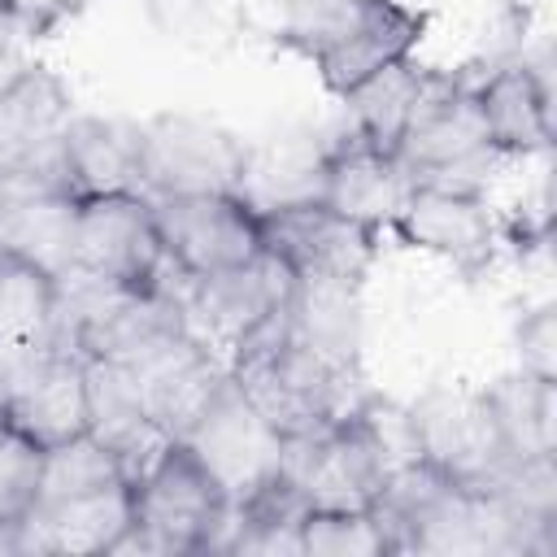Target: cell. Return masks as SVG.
<instances>
[{
    "instance_id": "obj_1",
    "label": "cell",
    "mask_w": 557,
    "mask_h": 557,
    "mask_svg": "<svg viewBox=\"0 0 557 557\" xmlns=\"http://www.w3.org/2000/svg\"><path fill=\"white\" fill-rule=\"evenodd\" d=\"M426 22L405 0H287L274 44L305 57L322 87L344 100L379 70L413 57Z\"/></svg>"
},
{
    "instance_id": "obj_2",
    "label": "cell",
    "mask_w": 557,
    "mask_h": 557,
    "mask_svg": "<svg viewBox=\"0 0 557 557\" xmlns=\"http://www.w3.org/2000/svg\"><path fill=\"white\" fill-rule=\"evenodd\" d=\"M231 379L287 440L348 418L370 400L361 361H339L292 335V313L231 357Z\"/></svg>"
},
{
    "instance_id": "obj_3",
    "label": "cell",
    "mask_w": 557,
    "mask_h": 557,
    "mask_svg": "<svg viewBox=\"0 0 557 557\" xmlns=\"http://www.w3.org/2000/svg\"><path fill=\"white\" fill-rule=\"evenodd\" d=\"M226 513L231 500L200 457L183 440H165L161 453L131 479V531L113 553H213Z\"/></svg>"
},
{
    "instance_id": "obj_4",
    "label": "cell",
    "mask_w": 557,
    "mask_h": 557,
    "mask_svg": "<svg viewBox=\"0 0 557 557\" xmlns=\"http://www.w3.org/2000/svg\"><path fill=\"white\" fill-rule=\"evenodd\" d=\"M396 161L413 178V187H457V191H483L492 170L505 161L474 104V74L440 70L435 91L413 113L409 131L396 144Z\"/></svg>"
},
{
    "instance_id": "obj_5",
    "label": "cell",
    "mask_w": 557,
    "mask_h": 557,
    "mask_svg": "<svg viewBox=\"0 0 557 557\" xmlns=\"http://www.w3.org/2000/svg\"><path fill=\"white\" fill-rule=\"evenodd\" d=\"M70 274L113 283L126 292H183V274L170 265L152 200L135 191L117 196H78Z\"/></svg>"
},
{
    "instance_id": "obj_6",
    "label": "cell",
    "mask_w": 557,
    "mask_h": 557,
    "mask_svg": "<svg viewBox=\"0 0 557 557\" xmlns=\"http://www.w3.org/2000/svg\"><path fill=\"white\" fill-rule=\"evenodd\" d=\"M292 300H296V274L270 248H261L244 265L205 278H183L178 292L183 326L226 366L244 344H252L274 322H283L292 313Z\"/></svg>"
},
{
    "instance_id": "obj_7",
    "label": "cell",
    "mask_w": 557,
    "mask_h": 557,
    "mask_svg": "<svg viewBox=\"0 0 557 557\" xmlns=\"http://www.w3.org/2000/svg\"><path fill=\"white\" fill-rule=\"evenodd\" d=\"M283 479L309 509H374L392 466L366 405L339 422L283 440Z\"/></svg>"
},
{
    "instance_id": "obj_8",
    "label": "cell",
    "mask_w": 557,
    "mask_h": 557,
    "mask_svg": "<svg viewBox=\"0 0 557 557\" xmlns=\"http://www.w3.org/2000/svg\"><path fill=\"white\" fill-rule=\"evenodd\" d=\"M261 239L296 274V283H344V287H366L383 244L379 231L335 213L318 196L261 209Z\"/></svg>"
},
{
    "instance_id": "obj_9",
    "label": "cell",
    "mask_w": 557,
    "mask_h": 557,
    "mask_svg": "<svg viewBox=\"0 0 557 557\" xmlns=\"http://www.w3.org/2000/svg\"><path fill=\"white\" fill-rule=\"evenodd\" d=\"M248 144L196 113H157L139 122L144 196L239 191Z\"/></svg>"
},
{
    "instance_id": "obj_10",
    "label": "cell",
    "mask_w": 557,
    "mask_h": 557,
    "mask_svg": "<svg viewBox=\"0 0 557 557\" xmlns=\"http://www.w3.org/2000/svg\"><path fill=\"white\" fill-rule=\"evenodd\" d=\"M104 361H117L126 370L148 418L170 440H183V431L196 422V413L209 405V396L231 374L226 361L218 352H209L183 322L161 326L148 339H139L135 348H126L122 357H104Z\"/></svg>"
},
{
    "instance_id": "obj_11",
    "label": "cell",
    "mask_w": 557,
    "mask_h": 557,
    "mask_svg": "<svg viewBox=\"0 0 557 557\" xmlns=\"http://www.w3.org/2000/svg\"><path fill=\"white\" fill-rule=\"evenodd\" d=\"M405 409H409L422 461L435 466L440 474H448L453 483L474 487V492H492L500 483V474L513 466L496 440L483 387L440 383Z\"/></svg>"
},
{
    "instance_id": "obj_12",
    "label": "cell",
    "mask_w": 557,
    "mask_h": 557,
    "mask_svg": "<svg viewBox=\"0 0 557 557\" xmlns=\"http://www.w3.org/2000/svg\"><path fill=\"white\" fill-rule=\"evenodd\" d=\"M152 218H157L165 257L183 278H205V274L244 265L265 248L261 213L239 191L152 196Z\"/></svg>"
},
{
    "instance_id": "obj_13",
    "label": "cell",
    "mask_w": 557,
    "mask_h": 557,
    "mask_svg": "<svg viewBox=\"0 0 557 557\" xmlns=\"http://www.w3.org/2000/svg\"><path fill=\"white\" fill-rule=\"evenodd\" d=\"M183 444L218 479V487L226 492L231 505H239L244 496H252L283 470V435L239 392V383L231 374L209 396V405L196 413V422L183 431Z\"/></svg>"
},
{
    "instance_id": "obj_14",
    "label": "cell",
    "mask_w": 557,
    "mask_h": 557,
    "mask_svg": "<svg viewBox=\"0 0 557 557\" xmlns=\"http://www.w3.org/2000/svg\"><path fill=\"white\" fill-rule=\"evenodd\" d=\"M9 392V422L35 444L52 448L74 435H87V357L48 335L39 348L0 366Z\"/></svg>"
},
{
    "instance_id": "obj_15",
    "label": "cell",
    "mask_w": 557,
    "mask_h": 557,
    "mask_svg": "<svg viewBox=\"0 0 557 557\" xmlns=\"http://www.w3.org/2000/svg\"><path fill=\"white\" fill-rule=\"evenodd\" d=\"M387 235L413 252L453 265L461 278H479L483 270H492L500 248V222L483 191L422 187V183L405 196Z\"/></svg>"
},
{
    "instance_id": "obj_16",
    "label": "cell",
    "mask_w": 557,
    "mask_h": 557,
    "mask_svg": "<svg viewBox=\"0 0 557 557\" xmlns=\"http://www.w3.org/2000/svg\"><path fill=\"white\" fill-rule=\"evenodd\" d=\"M413 191V178L405 174V165L396 161V152H379L370 148L357 131H339L335 139H326L322 152V187L318 200L331 205L335 213L387 235V226L396 222L405 196Z\"/></svg>"
},
{
    "instance_id": "obj_17",
    "label": "cell",
    "mask_w": 557,
    "mask_h": 557,
    "mask_svg": "<svg viewBox=\"0 0 557 557\" xmlns=\"http://www.w3.org/2000/svg\"><path fill=\"white\" fill-rule=\"evenodd\" d=\"M474 104L492 148L509 157H535L553 148V96L540 70L522 57H500L474 74Z\"/></svg>"
},
{
    "instance_id": "obj_18",
    "label": "cell",
    "mask_w": 557,
    "mask_h": 557,
    "mask_svg": "<svg viewBox=\"0 0 557 557\" xmlns=\"http://www.w3.org/2000/svg\"><path fill=\"white\" fill-rule=\"evenodd\" d=\"M74 117L65 83L44 65H22L0 83V174L35 165L57 152Z\"/></svg>"
},
{
    "instance_id": "obj_19",
    "label": "cell",
    "mask_w": 557,
    "mask_h": 557,
    "mask_svg": "<svg viewBox=\"0 0 557 557\" xmlns=\"http://www.w3.org/2000/svg\"><path fill=\"white\" fill-rule=\"evenodd\" d=\"M131 531V483L35 505L17 522V553H113Z\"/></svg>"
},
{
    "instance_id": "obj_20",
    "label": "cell",
    "mask_w": 557,
    "mask_h": 557,
    "mask_svg": "<svg viewBox=\"0 0 557 557\" xmlns=\"http://www.w3.org/2000/svg\"><path fill=\"white\" fill-rule=\"evenodd\" d=\"M61 165L74 196H144L139 122L126 117H70L61 131Z\"/></svg>"
},
{
    "instance_id": "obj_21",
    "label": "cell",
    "mask_w": 557,
    "mask_h": 557,
    "mask_svg": "<svg viewBox=\"0 0 557 557\" xmlns=\"http://www.w3.org/2000/svg\"><path fill=\"white\" fill-rule=\"evenodd\" d=\"M87 418H91L87 431L117 453L126 479H135L170 440L148 418L126 370L117 361H104V357H87Z\"/></svg>"
},
{
    "instance_id": "obj_22",
    "label": "cell",
    "mask_w": 557,
    "mask_h": 557,
    "mask_svg": "<svg viewBox=\"0 0 557 557\" xmlns=\"http://www.w3.org/2000/svg\"><path fill=\"white\" fill-rule=\"evenodd\" d=\"M74 205L70 191H0V252L65 278L70 274V239H74Z\"/></svg>"
},
{
    "instance_id": "obj_23",
    "label": "cell",
    "mask_w": 557,
    "mask_h": 557,
    "mask_svg": "<svg viewBox=\"0 0 557 557\" xmlns=\"http://www.w3.org/2000/svg\"><path fill=\"white\" fill-rule=\"evenodd\" d=\"M435 83H440V70H431V65H422L413 57L379 70L374 78H366L357 91L344 96V104H348V131H357L379 152H396L400 135L409 131L413 113L435 91Z\"/></svg>"
},
{
    "instance_id": "obj_24",
    "label": "cell",
    "mask_w": 557,
    "mask_h": 557,
    "mask_svg": "<svg viewBox=\"0 0 557 557\" xmlns=\"http://www.w3.org/2000/svg\"><path fill=\"white\" fill-rule=\"evenodd\" d=\"M483 396H487L496 440L513 466L531 457H557V383L553 379L513 370L487 383Z\"/></svg>"
},
{
    "instance_id": "obj_25",
    "label": "cell",
    "mask_w": 557,
    "mask_h": 557,
    "mask_svg": "<svg viewBox=\"0 0 557 557\" xmlns=\"http://www.w3.org/2000/svg\"><path fill=\"white\" fill-rule=\"evenodd\" d=\"M57 278L0 252V366L39 348L52 335Z\"/></svg>"
},
{
    "instance_id": "obj_26",
    "label": "cell",
    "mask_w": 557,
    "mask_h": 557,
    "mask_svg": "<svg viewBox=\"0 0 557 557\" xmlns=\"http://www.w3.org/2000/svg\"><path fill=\"white\" fill-rule=\"evenodd\" d=\"M396 553L379 509H309L300 522V557H387Z\"/></svg>"
},
{
    "instance_id": "obj_27",
    "label": "cell",
    "mask_w": 557,
    "mask_h": 557,
    "mask_svg": "<svg viewBox=\"0 0 557 557\" xmlns=\"http://www.w3.org/2000/svg\"><path fill=\"white\" fill-rule=\"evenodd\" d=\"M44 444L22 435L13 422L0 431V527H17L39 496Z\"/></svg>"
},
{
    "instance_id": "obj_28",
    "label": "cell",
    "mask_w": 557,
    "mask_h": 557,
    "mask_svg": "<svg viewBox=\"0 0 557 557\" xmlns=\"http://www.w3.org/2000/svg\"><path fill=\"white\" fill-rule=\"evenodd\" d=\"M513 344H518V370L557 383V309L553 305H535L531 313H522Z\"/></svg>"
},
{
    "instance_id": "obj_29",
    "label": "cell",
    "mask_w": 557,
    "mask_h": 557,
    "mask_svg": "<svg viewBox=\"0 0 557 557\" xmlns=\"http://www.w3.org/2000/svg\"><path fill=\"white\" fill-rule=\"evenodd\" d=\"M91 4L96 0H0V17H9L26 39H48Z\"/></svg>"
},
{
    "instance_id": "obj_30",
    "label": "cell",
    "mask_w": 557,
    "mask_h": 557,
    "mask_svg": "<svg viewBox=\"0 0 557 557\" xmlns=\"http://www.w3.org/2000/svg\"><path fill=\"white\" fill-rule=\"evenodd\" d=\"M9 426V392H4V379H0V431Z\"/></svg>"
}]
</instances>
